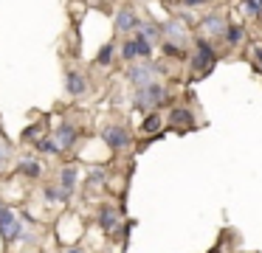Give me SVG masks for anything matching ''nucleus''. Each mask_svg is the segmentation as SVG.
Instances as JSON below:
<instances>
[{
  "mask_svg": "<svg viewBox=\"0 0 262 253\" xmlns=\"http://www.w3.org/2000/svg\"><path fill=\"white\" fill-rule=\"evenodd\" d=\"M214 62H217V54H214V48H211V42L198 39V42H194V56H192L194 76H206V73H211L214 71Z\"/></svg>",
  "mask_w": 262,
  "mask_h": 253,
  "instance_id": "obj_3",
  "label": "nucleus"
},
{
  "mask_svg": "<svg viewBox=\"0 0 262 253\" xmlns=\"http://www.w3.org/2000/svg\"><path fill=\"white\" fill-rule=\"evenodd\" d=\"M65 90H68L71 96H82L88 90L85 76H82L79 71H68V73H65Z\"/></svg>",
  "mask_w": 262,
  "mask_h": 253,
  "instance_id": "obj_12",
  "label": "nucleus"
},
{
  "mask_svg": "<svg viewBox=\"0 0 262 253\" xmlns=\"http://www.w3.org/2000/svg\"><path fill=\"white\" fill-rule=\"evenodd\" d=\"M121 56H124L127 62H136V59H141V54H138V45H136V37H133V39H127V42L121 45Z\"/></svg>",
  "mask_w": 262,
  "mask_h": 253,
  "instance_id": "obj_21",
  "label": "nucleus"
},
{
  "mask_svg": "<svg viewBox=\"0 0 262 253\" xmlns=\"http://www.w3.org/2000/svg\"><path fill=\"white\" fill-rule=\"evenodd\" d=\"M200 28H203L209 37H223L228 26H226V20H223L220 14H209V17H203V20H200Z\"/></svg>",
  "mask_w": 262,
  "mask_h": 253,
  "instance_id": "obj_11",
  "label": "nucleus"
},
{
  "mask_svg": "<svg viewBox=\"0 0 262 253\" xmlns=\"http://www.w3.org/2000/svg\"><path fill=\"white\" fill-rule=\"evenodd\" d=\"M113 54H116V48H113V42H107V45H102L99 48V54H96V65H110L113 62Z\"/></svg>",
  "mask_w": 262,
  "mask_h": 253,
  "instance_id": "obj_22",
  "label": "nucleus"
},
{
  "mask_svg": "<svg viewBox=\"0 0 262 253\" xmlns=\"http://www.w3.org/2000/svg\"><path fill=\"white\" fill-rule=\"evenodd\" d=\"M136 34H141V37H144V39H149V42H155L158 37H164V31H161V26H155V22H141Z\"/></svg>",
  "mask_w": 262,
  "mask_h": 253,
  "instance_id": "obj_17",
  "label": "nucleus"
},
{
  "mask_svg": "<svg viewBox=\"0 0 262 253\" xmlns=\"http://www.w3.org/2000/svg\"><path fill=\"white\" fill-rule=\"evenodd\" d=\"M17 172L26 174V177H31V180H37L42 174V163L37 160V157H26V160L17 163Z\"/></svg>",
  "mask_w": 262,
  "mask_h": 253,
  "instance_id": "obj_15",
  "label": "nucleus"
},
{
  "mask_svg": "<svg viewBox=\"0 0 262 253\" xmlns=\"http://www.w3.org/2000/svg\"><path fill=\"white\" fill-rule=\"evenodd\" d=\"M54 138H57V144L62 146V149H71V146L76 144V138H79V132H76V127H74L71 121H62Z\"/></svg>",
  "mask_w": 262,
  "mask_h": 253,
  "instance_id": "obj_10",
  "label": "nucleus"
},
{
  "mask_svg": "<svg viewBox=\"0 0 262 253\" xmlns=\"http://www.w3.org/2000/svg\"><path fill=\"white\" fill-rule=\"evenodd\" d=\"M102 141H104V144H107L113 152L130 149V144H133L130 132H127L124 127H119V124H107V127L102 129Z\"/></svg>",
  "mask_w": 262,
  "mask_h": 253,
  "instance_id": "obj_4",
  "label": "nucleus"
},
{
  "mask_svg": "<svg viewBox=\"0 0 262 253\" xmlns=\"http://www.w3.org/2000/svg\"><path fill=\"white\" fill-rule=\"evenodd\" d=\"M3 163H6V155H3V152H0V172H3Z\"/></svg>",
  "mask_w": 262,
  "mask_h": 253,
  "instance_id": "obj_29",
  "label": "nucleus"
},
{
  "mask_svg": "<svg viewBox=\"0 0 262 253\" xmlns=\"http://www.w3.org/2000/svg\"><path fill=\"white\" fill-rule=\"evenodd\" d=\"M166 121L178 129H189V127H194V112L186 110V107H175V110H169V118H166Z\"/></svg>",
  "mask_w": 262,
  "mask_h": 253,
  "instance_id": "obj_9",
  "label": "nucleus"
},
{
  "mask_svg": "<svg viewBox=\"0 0 262 253\" xmlns=\"http://www.w3.org/2000/svg\"><path fill=\"white\" fill-rule=\"evenodd\" d=\"M161 129H164V116H161L158 110L147 112V118L141 121V132H147V135H155V132H161Z\"/></svg>",
  "mask_w": 262,
  "mask_h": 253,
  "instance_id": "obj_14",
  "label": "nucleus"
},
{
  "mask_svg": "<svg viewBox=\"0 0 262 253\" xmlns=\"http://www.w3.org/2000/svg\"><path fill=\"white\" fill-rule=\"evenodd\" d=\"M164 56H172V59H186V51L181 48V42L164 39Z\"/></svg>",
  "mask_w": 262,
  "mask_h": 253,
  "instance_id": "obj_20",
  "label": "nucleus"
},
{
  "mask_svg": "<svg viewBox=\"0 0 262 253\" xmlns=\"http://www.w3.org/2000/svg\"><path fill=\"white\" fill-rule=\"evenodd\" d=\"M104 180H107V172H104V169H93L91 177H88V183H91V186H102Z\"/></svg>",
  "mask_w": 262,
  "mask_h": 253,
  "instance_id": "obj_25",
  "label": "nucleus"
},
{
  "mask_svg": "<svg viewBox=\"0 0 262 253\" xmlns=\"http://www.w3.org/2000/svg\"><path fill=\"white\" fill-rule=\"evenodd\" d=\"M138 26H141V20H138V14H136L133 6L119 9V14H116V31H119V34H130V31H138Z\"/></svg>",
  "mask_w": 262,
  "mask_h": 253,
  "instance_id": "obj_7",
  "label": "nucleus"
},
{
  "mask_svg": "<svg viewBox=\"0 0 262 253\" xmlns=\"http://www.w3.org/2000/svg\"><path fill=\"white\" fill-rule=\"evenodd\" d=\"M155 71H158V67H155L149 59H144L141 65H130V67H127V82L136 84V87H147V84L155 82Z\"/></svg>",
  "mask_w": 262,
  "mask_h": 253,
  "instance_id": "obj_5",
  "label": "nucleus"
},
{
  "mask_svg": "<svg viewBox=\"0 0 262 253\" xmlns=\"http://www.w3.org/2000/svg\"><path fill=\"white\" fill-rule=\"evenodd\" d=\"M161 31H164V39H172V42H186L189 37V28L183 26L181 20H169L161 26Z\"/></svg>",
  "mask_w": 262,
  "mask_h": 253,
  "instance_id": "obj_8",
  "label": "nucleus"
},
{
  "mask_svg": "<svg viewBox=\"0 0 262 253\" xmlns=\"http://www.w3.org/2000/svg\"><path fill=\"white\" fill-rule=\"evenodd\" d=\"M259 3H262V0H259Z\"/></svg>",
  "mask_w": 262,
  "mask_h": 253,
  "instance_id": "obj_32",
  "label": "nucleus"
},
{
  "mask_svg": "<svg viewBox=\"0 0 262 253\" xmlns=\"http://www.w3.org/2000/svg\"><path fill=\"white\" fill-rule=\"evenodd\" d=\"M243 37H245V28L243 26H228L226 34H223V39H226L228 45H239V42H243Z\"/></svg>",
  "mask_w": 262,
  "mask_h": 253,
  "instance_id": "obj_19",
  "label": "nucleus"
},
{
  "mask_svg": "<svg viewBox=\"0 0 262 253\" xmlns=\"http://www.w3.org/2000/svg\"><path fill=\"white\" fill-rule=\"evenodd\" d=\"M96 222H99V228H102L104 234H116V231H119V222H121L119 208L110 205V202L99 205V211H96Z\"/></svg>",
  "mask_w": 262,
  "mask_h": 253,
  "instance_id": "obj_6",
  "label": "nucleus"
},
{
  "mask_svg": "<svg viewBox=\"0 0 262 253\" xmlns=\"http://www.w3.org/2000/svg\"><path fill=\"white\" fill-rule=\"evenodd\" d=\"M136 45H138L141 59H149V56H152V42H149V39H144L141 34H136Z\"/></svg>",
  "mask_w": 262,
  "mask_h": 253,
  "instance_id": "obj_23",
  "label": "nucleus"
},
{
  "mask_svg": "<svg viewBox=\"0 0 262 253\" xmlns=\"http://www.w3.org/2000/svg\"><path fill=\"white\" fill-rule=\"evenodd\" d=\"M243 11L248 17H259L262 14V3L259 0H243Z\"/></svg>",
  "mask_w": 262,
  "mask_h": 253,
  "instance_id": "obj_24",
  "label": "nucleus"
},
{
  "mask_svg": "<svg viewBox=\"0 0 262 253\" xmlns=\"http://www.w3.org/2000/svg\"><path fill=\"white\" fill-rule=\"evenodd\" d=\"M0 152H3V144H0Z\"/></svg>",
  "mask_w": 262,
  "mask_h": 253,
  "instance_id": "obj_30",
  "label": "nucleus"
},
{
  "mask_svg": "<svg viewBox=\"0 0 262 253\" xmlns=\"http://www.w3.org/2000/svg\"><path fill=\"white\" fill-rule=\"evenodd\" d=\"M0 239L6 242V245H14L17 239H26L23 222L17 219V214H14L12 208L3 205V202H0Z\"/></svg>",
  "mask_w": 262,
  "mask_h": 253,
  "instance_id": "obj_2",
  "label": "nucleus"
},
{
  "mask_svg": "<svg viewBox=\"0 0 262 253\" xmlns=\"http://www.w3.org/2000/svg\"><path fill=\"white\" fill-rule=\"evenodd\" d=\"M164 99H166L164 84L152 82V84H147V87H136V93H133V107H136V110H144V112H152L164 104Z\"/></svg>",
  "mask_w": 262,
  "mask_h": 253,
  "instance_id": "obj_1",
  "label": "nucleus"
},
{
  "mask_svg": "<svg viewBox=\"0 0 262 253\" xmlns=\"http://www.w3.org/2000/svg\"><path fill=\"white\" fill-rule=\"evenodd\" d=\"M211 0H181V6H189V9H200V6H209Z\"/></svg>",
  "mask_w": 262,
  "mask_h": 253,
  "instance_id": "obj_26",
  "label": "nucleus"
},
{
  "mask_svg": "<svg viewBox=\"0 0 262 253\" xmlns=\"http://www.w3.org/2000/svg\"><path fill=\"white\" fill-rule=\"evenodd\" d=\"M65 253H85V250H82V247H68Z\"/></svg>",
  "mask_w": 262,
  "mask_h": 253,
  "instance_id": "obj_28",
  "label": "nucleus"
},
{
  "mask_svg": "<svg viewBox=\"0 0 262 253\" xmlns=\"http://www.w3.org/2000/svg\"><path fill=\"white\" fill-rule=\"evenodd\" d=\"M42 194H46L48 202H65L71 197L68 191H62V186H46V189H42Z\"/></svg>",
  "mask_w": 262,
  "mask_h": 253,
  "instance_id": "obj_18",
  "label": "nucleus"
},
{
  "mask_svg": "<svg viewBox=\"0 0 262 253\" xmlns=\"http://www.w3.org/2000/svg\"><path fill=\"white\" fill-rule=\"evenodd\" d=\"M254 56H256V62L262 65V45H259V48H254Z\"/></svg>",
  "mask_w": 262,
  "mask_h": 253,
  "instance_id": "obj_27",
  "label": "nucleus"
},
{
  "mask_svg": "<svg viewBox=\"0 0 262 253\" xmlns=\"http://www.w3.org/2000/svg\"><path fill=\"white\" fill-rule=\"evenodd\" d=\"M211 253H217V250H211Z\"/></svg>",
  "mask_w": 262,
  "mask_h": 253,
  "instance_id": "obj_31",
  "label": "nucleus"
},
{
  "mask_svg": "<svg viewBox=\"0 0 262 253\" xmlns=\"http://www.w3.org/2000/svg\"><path fill=\"white\" fill-rule=\"evenodd\" d=\"M76 183H79V172H76V166H65L62 172H59V186H62V191L74 194Z\"/></svg>",
  "mask_w": 262,
  "mask_h": 253,
  "instance_id": "obj_13",
  "label": "nucleus"
},
{
  "mask_svg": "<svg viewBox=\"0 0 262 253\" xmlns=\"http://www.w3.org/2000/svg\"><path fill=\"white\" fill-rule=\"evenodd\" d=\"M34 146H37V152H42V155H59V152H62V146L57 144V138H37Z\"/></svg>",
  "mask_w": 262,
  "mask_h": 253,
  "instance_id": "obj_16",
  "label": "nucleus"
}]
</instances>
